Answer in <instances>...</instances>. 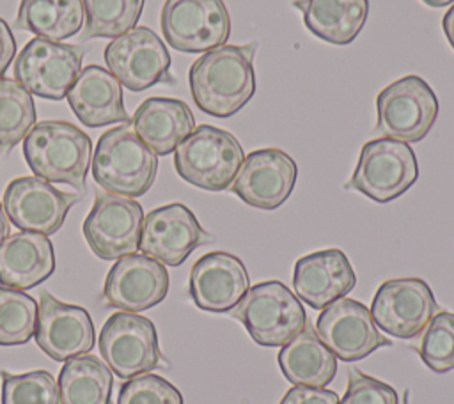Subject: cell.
I'll return each instance as SVG.
<instances>
[{"label":"cell","mask_w":454,"mask_h":404,"mask_svg":"<svg viewBox=\"0 0 454 404\" xmlns=\"http://www.w3.org/2000/svg\"><path fill=\"white\" fill-rule=\"evenodd\" d=\"M257 41L222 44L200 55L188 71V83L197 108L213 117L238 113L255 92L254 57Z\"/></svg>","instance_id":"obj_1"},{"label":"cell","mask_w":454,"mask_h":404,"mask_svg":"<svg viewBox=\"0 0 454 404\" xmlns=\"http://www.w3.org/2000/svg\"><path fill=\"white\" fill-rule=\"evenodd\" d=\"M92 142L66 120H41L23 140V156L35 177L85 190Z\"/></svg>","instance_id":"obj_2"},{"label":"cell","mask_w":454,"mask_h":404,"mask_svg":"<svg viewBox=\"0 0 454 404\" xmlns=\"http://www.w3.org/2000/svg\"><path fill=\"white\" fill-rule=\"evenodd\" d=\"M158 158L138 138L131 122L105 131L92 154V177L108 193L142 197L156 179Z\"/></svg>","instance_id":"obj_3"},{"label":"cell","mask_w":454,"mask_h":404,"mask_svg":"<svg viewBox=\"0 0 454 404\" xmlns=\"http://www.w3.org/2000/svg\"><path fill=\"white\" fill-rule=\"evenodd\" d=\"M245 152L238 138L216 126H197L174 151L176 172L190 184L206 191L227 190Z\"/></svg>","instance_id":"obj_4"},{"label":"cell","mask_w":454,"mask_h":404,"mask_svg":"<svg viewBox=\"0 0 454 404\" xmlns=\"http://www.w3.org/2000/svg\"><path fill=\"white\" fill-rule=\"evenodd\" d=\"M264 347H282L296 337L307 322L300 299L278 280H268L248 287L239 303L229 310Z\"/></svg>","instance_id":"obj_5"},{"label":"cell","mask_w":454,"mask_h":404,"mask_svg":"<svg viewBox=\"0 0 454 404\" xmlns=\"http://www.w3.org/2000/svg\"><path fill=\"white\" fill-rule=\"evenodd\" d=\"M417 177L419 163L413 149L406 142L380 136L364 144L355 172L344 188L385 204L410 190Z\"/></svg>","instance_id":"obj_6"},{"label":"cell","mask_w":454,"mask_h":404,"mask_svg":"<svg viewBox=\"0 0 454 404\" xmlns=\"http://www.w3.org/2000/svg\"><path fill=\"white\" fill-rule=\"evenodd\" d=\"M438 117V97L417 74L387 85L376 97L374 133L401 142H420Z\"/></svg>","instance_id":"obj_7"},{"label":"cell","mask_w":454,"mask_h":404,"mask_svg":"<svg viewBox=\"0 0 454 404\" xmlns=\"http://www.w3.org/2000/svg\"><path fill=\"white\" fill-rule=\"evenodd\" d=\"M83 55L80 44L34 37L16 55L14 80L37 97L60 101L82 71Z\"/></svg>","instance_id":"obj_8"},{"label":"cell","mask_w":454,"mask_h":404,"mask_svg":"<svg viewBox=\"0 0 454 404\" xmlns=\"http://www.w3.org/2000/svg\"><path fill=\"white\" fill-rule=\"evenodd\" d=\"M160 27L174 50L206 53L225 44L231 16L223 0H165Z\"/></svg>","instance_id":"obj_9"},{"label":"cell","mask_w":454,"mask_h":404,"mask_svg":"<svg viewBox=\"0 0 454 404\" xmlns=\"http://www.w3.org/2000/svg\"><path fill=\"white\" fill-rule=\"evenodd\" d=\"M105 62L119 83L133 92L156 83H176L168 50L149 27H135L110 41L105 48Z\"/></svg>","instance_id":"obj_10"},{"label":"cell","mask_w":454,"mask_h":404,"mask_svg":"<svg viewBox=\"0 0 454 404\" xmlns=\"http://www.w3.org/2000/svg\"><path fill=\"white\" fill-rule=\"evenodd\" d=\"M99 354L121 379L156 369L161 354L153 321L133 312L112 314L99 331Z\"/></svg>","instance_id":"obj_11"},{"label":"cell","mask_w":454,"mask_h":404,"mask_svg":"<svg viewBox=\"0 0 454 404\" xmlns=\"http://www.w3.org/2000/svg\"><path fill=\"white\" fill-rule=\"evenodd\" d=\"M142 223L144 211L137 200L98 191L82 230L96 257L115 260L138 250Z\"/></svg>","instance_id":"obj_12"},{"label":"cell","mask_w":454,"mask_h":404,"mask_svg":"<svg viewBox=\"0 0 454 404\" xmlns=\"http://www.w3.org/2000/svg\"><path fill=\"white\" fill-rule=\"evenodd\" d=\"M438 303L420 278H392L383 282L371 303L374 324L397 338H411L426 330Z\"/></svg>","instance_id":"obj_13"},{"label":"cell","mask_w":454,"mask_h":404,"mask_svg":"<svg viewBox=\"0 0 454 404\" xmlns=\"http://www.w3.org/2000/svg\"><path fill=\"white\" fill-rule=\"evenodd\" d=\"M78 200L76 193L57 190L35 175H23L7 184L2 206L9 221L20 230L50 236L62 227L69 209Z\"/></svg>","instance_id":"obj_14"},{"label":"cell","mask_w":454,"mask_h":404,"mask_svg":"<svg viewBox=\"0 0 454 404\" xmlns=\"http://www.w3.org/2000/svg\"><path fill=\"white\" fill-rule=\"evenodd\" d=\"M316 333L342 361H356L378 347L390 346V340L378 331L371 310L346 296L325 307L316 319Z\"/></svg>","instance_id":"obj_15"},{"label":"cell","mask_w":454,"mask_h":404,"mask_svg":"<svg viewBox=\"0 0 454 404\" xmlns=\"http://www.w3.org/2000/svg\"><path fill=\"white\" fill-rule=\"evenodd\" d=\"M207 241L211 236L200 227L192 209L181 202H172L144 216L138 248L161 264L179 266Z\"/></svg>","instance_id":"obj_16"},{"label":"cell","mask_w":454,"mask_h":404,"mask_svg":"<svg viewBox=\"0 0 454 404\" xmlns=\"http://www.w3.org/2000/svg\"><path fill=\"white\" fill-rule=\"evenodd\" d=\"M296 175V163L287 152L277 147H266L252 151L243 159L229 188L245 204L271 211L289 198Z\"/></svg>","instance_id":"obj_17"},{"label":"cell","mask_w":454,"mask_h":404,"mask_svg":"<svg viewBox=\"0 0 454 404\" xmlns=\"http://www.w3.org/2000/svg\"><path fill=\"white\" fill-rule=\"evenodd\" d=\"M34 337L41 351L55 361L89 353L96 340L90 314L83 307L64 303L50 292L41 294Z\"/></svg>","instance_id":"obj_18"},{"label":"cell","mask_w":454,"mask_h":404,"mask_svg":"<svg viewBox=\"0 0 454 404\" xmlns=\"http://www.w3.org/2000/svg\"><path fill=\"white\" fill-rule=\"evenodd\" d=\"M167 292V268L144 253H129L117 259L103 287L106 303L124 312L147 310L163 301Z\"/></svg>","instance_id":"obj_19"},{"label":"cell","mask_w":454,"mask_h":404,"mask_svg":"<svg viewBox=\"0 0 454 404\" xmlns=\"http://www.w3.org/2000/svg\"><path fill=\"white\" fill-rule=\"evenodd\" d=\"M190 296L200 310L229 312L248 291V271L229 252L202 255L190 271Z\"/></svg>","instance_id":"obj_20"},{"label":"cell","mask_w":454,"mask_h":404,"mask_svg":"<svg viewBox=\"0 0 454 404\" xmlns=\"http://www.w3.org/2000/svg\"><path fill=\"white\" fill-rule=\"evenodd\" d=\"M356 275L348 255L339 248H326L300 257L294 264L293 287L296 296L319 310L353 291Z\"/></svg>","instance_id":"obj_21"},{"label":"cell","mask_w":454,"mask_h":404,"mask_svg":"<svg viewBox=\"0 0 454 404\" xmlns=\"http://www.w3.org/2000/svg\"><path fill=\"white\" fill-rule=\"evenodd\" d=\"M66 97L69 108L83 126L99 128L115 122H131L122 103L119 80L101 66L89 64L82 67Z\"/></svg>","instance_id":"obj_22"},{"label":"cell","mask_w":454,"mask_h":404,"mask_svg":"<svg viewBox=\"0 0 454 404\" xmlns=\"http://www.w3.org/2000/svg\"><path fill=\"white\" fill-rule=\"evenodd\" d=\"M55 271V252L48 236L21 230L0 245V285L27 291Z\"/></svg>","instance_id":"obj_23"},{"label":"cell","mask_w":454,"mask_h":404,"mask_svg":"<svg viewBox=\"0 0 454 404\" xmlns=\"http://www.w3.org/2000/svg\"><path fill=\"white\" fill-rule=\"evenodd\" d=\"M131 126L156 156H167L195 129V119L184 101L154 96L138 105Z\"/></svg>","instance_id":"obj_24"},{"label":"cell","mask_w":454,"mask_h":404,"mask_svg":"<svg viewBox=\"0 0 454 404\" xmlns=\"http://www.w3.org/2000/svg\"><path fill=\"white\" fill-rule=\"evenodd\" d=\"M278 365L284 377L294 386L325 388L337 372L335 354L319 340L309 321L296 337L282 346Z\"/></svg>","instance_id":"obj_25"},{"label":"cell","mask_w":454,"mask_h":404,"mask_svg":"<svg viewBox=\"0 0 454 404\" xmlns=\"http://www.w3.org/2000/svg\"><path fill=\"white\" fill-rule=\"evenodd\" d=\"M305 27L330 44H349L356 39L369 14V0H294Z\"/></svg>","instance_id":"obj_26"},{"label":"cell","mask_w":454,"mask_h":404,"mask_svg":"<svg viewBox=\"0 0 454 404\" xmlns=\"http://www.w3.org/2000/svg\"><path fill=\"white\" fill-rule=\"evenodd\" d=\"M82 0H21L14 28L48 41H64L83 28Z\"/></svg>","instance_id":"obj_27"},{"label":"cell","mask_w":454,"mask_h":404,"mask_svg":"<svg viewBox=\"0 0 454 404\" xmlns=\"http://www.w3.org/2000/svg\"><path fill=\"white\" fill-rule=\"evenodd\" d=\"M60 404H110L114 376L94 354L66 360L59 374Z\"/></svg>","instance_id":"obj_28"},{"label":"cell","mask_w":454,"mask_h":404,"mask_svg":"<svg viewBox=\"0 0 454 404\" xmlns=\"http://www.w3.org/2000/svg\"><path fill=\"white\" fill-rule=\"evenodd\" d=\"M85 27L80 41L94 37L115 39L133 30L140 19L145 0H82Z\"/></svg>","instance_id":"obj_29"},{"label":"cell","mask_w":454,"mask_h":404,"mask_svg":"<svg viewBox=\"0 0 454 404\" xmlns=\"http://www.w3.org/2000/svg\"><path fill=\"white\" fill-rule=\"evenodd\" d=\"M35 126L32 94L14 78L0 76V149L9 152Z\"/></svg>","instance_id":"obj_30"},{"label":"cell","mask_w":454,"mask_h":404,"mask_svg":"<svg viewBox=\"0 0 454 404\" xmlns=\"http://www.w3.org/2000/svg\"><path fill=\"white\" fill-rule=\"evenodd\" d=\"M37 303L20 289L0 285V346L27 344L35 333Z\"/></svg>","instance_id":"obj_31"},{"label":"cell","mask_w":454,"mask_h":404,"mask_svg":"<svg viewBox=\"0 0 454 404\" xmlns=\"http://www.w3.org/2000/svg\"><path fill=\"white\" fill-rule=\"evenodd\" d=\"M2 404H60L59 385L48 370L11 374L0 370Z\"/></svg>","instance_id":"obj_32"},{"label":"cell","mask_w":454,"mask_h":404,"mask_svg":"<svg viewBox=\"0 0 454 404\" xmlns=\"http://www.w3.org/2000/svg\"><path fill=\"white\" fill-rule=\"evenodd\" d=\"M422 361L438 374L454 369V314L438 312L433 315L420 340Z\"/></svg>","instance_id":"obj_33"},{"label":"cell","mask_w":454,"mask_h":404,"mask_svg":"<svg viewBox=\"0 0 454 404\" xmlns=\"http://www.w3.org/2000/svg\"><path fill=\"white\" fill-rule=\"evenodd\" d=\"M117 404H183V395L161 376L145 372L122 383Z\"/></svg>","instance_id":"obj_34"},{"label":"cell","mask_w":454,"mask_h":404,"mask_svg":"<svg viewBox=\"0 0 454 404\" xmlns=\"http://www.w3.org/2000/svg\"><path fill=\"white\" fill-rule=\"evenodd\" d=\"M339 404H399V400L397 392L390 385L351 367L348 390Z\"/></svg>","instance_id":"obj_35"},{"label":"cell","mask_w":454,"mask_h":404,"mask_svg":"<svg viewBox=\"0 0 454 404\" xmlns=\"http://www.w3.org/2000/svg\"><path fill=\"white\" fill-rule=\"evenodd\" d=\"M280 404H339V397L335 392L325 388L293 386L282 397Z\"/></svg>","instance_id":"obj_36"},{"label":"cell","mask_w":454,"mask_h":404,"mask_svg":"<svg viewBox=\"0 0 454 404\" xmlns=\"http://www.w3.org/2000/svg\"><path fill=\"white\" fill-rule=\"evenodd\" d=\"M14 55H16V41H14L12 30L7 25V21L0 18V76L5 74Z\"/></svg>","instance_id":"obj_37"},{"label":"cell","mask_w":454,"mask_h":404,"mask_svg":"<svg viewBox=\"0 0 454 404\" xmlns=\"http://www.w3.org/2000/svg\"><path fill=\"white\" fill-rule=\"evenodd\" d=\"M442 28H443V34L450 44V48L454 50V4L449 7V11L443 14V19H442Z\"/></svg>","instance_id":"obj_38"},{"label":"cell","mask_w":454,"mask_h":404,"mask_svg":"<svg viewBox=\"0 0 454 404\" xmlns=\"http://www.w3.org/2000/svg\"><path fill=\"white\" fill-rule=\"evenodd\" d=\"M9 230H11V223H9V218H7L5 211H4V206L0 204V245L9 236Z\"/></svg>","instance_id":"obj_39"},{"label":"cell","mask_w":454,"mask_h":404,"mask_svg":"<svg viewBox=\"0 0 454 404\" xmlns=\"http://www.w3.org/2000/svg\"><path fill=\"white\" fill-rule=\"evenodd\" d=\"M420 2H424V4H426V5H429V7L438 9V7H445V5L452 4L454 0H420Z\"/></svg>","instance_id":"obj_40"},{"label":"cell","mask_w":454,"mask_h":404,"mask_svg":"<svg viewBox=\"0 0 454 404\" xmlns=\"http://www.w3.org/2000/svg\"><path fill=\"white\" fill-rule=\"evenodd\" d=\"M241 404H248V402H247V400H243V402H241Z\"/></svg>","instance_id":"obj_41"}]
</instances>
